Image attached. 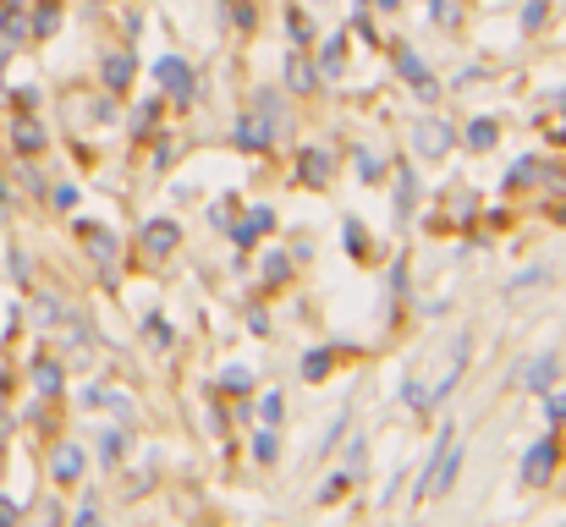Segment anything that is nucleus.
Instances as JSON below:
<instances>
[{"instance_id": "obj_1", "label": "nucleus", "mask_w": 566, "mask_h": 527, "mask_svg": "<svg viewBox=\"0 0 566 527\" xmlns=\"http://www.w3.org/2000/svg\"><path fill=\"white\" fill-rule=\"evenodd\" d=\"M457 467H462V445H457V429H446L434 456H429V467H423V495H446L457 484Z\"/></svg>"}, {"instance_id": "obj_5", "label": "nucleus", "mask_w": 566, "mask_h": 527, "mask_svg": "<svg viewBox=\"0 0 566 527\" xmlns=\"http://www.w3.org/2000/svg\"><path fill=\"white\" fill-rule=\"evenodd\" d=\"M551 379H556V357L545 351V357L528 368V390H551Z\"/></svg>"}, {"instance_id": "obj_6", "label": "nucleus", "mask_w": 566, "mask_h": 527, "mask_svg": "<svg viewBox=\"0 0 566 527\" xmlns=\"http://www.w3.org/2000/svg\"><path fill=\"white\" fill-rule=\"evenodd\" d=\"M17 149H28V155H39V149H44V133H39V122H17Z\"/></svg>"}, {"instance_id": "obj_11", "label": "nucleus", "mask_w": 566, "mask_h": 527, "mask_svg": "<svg viewBox=\"0 0 566 527\" xmlns=\"http://www.w3.org/2000/svg\"><path fill=\"white\" fill-rule=\"evenodd\" d=\"M77 527H99V517H94V512H83V517H77Z\"/></svg>"}, {"instance_id": "obj_10", "label": "nucleus", "mask_w": 566, "mask_h": 527, "mask_svg": "<svg viewBox=\"0 0 566 527\" xmlns=\"http://www.w3.org/2000/svg\"><path fill=\"white\" fill-rule=\"evenodd\" d=\"M551 418H556V423L566 418V396H556V401H551Z\"/></svg>"}, {"instance_id": "obj_2", "label": "nucleus", "mask_w": 566, "mask_h": 527, "mask_svg": "<svg viewBox=\"0 0 566 527\" xmlns=\"http://www.w3.org/2000/svg\"><path fill=\"white\" fill-rule=\"evenodd\" d=\"M551 467H556V440H545V445L528 451V462H523V484H545Z\"/></svg>"}, {"instance_id": "obj_9", "label": "nucleus", "mask_w": 566, "mask_h": 527, "mask_svg": "<svg viewBox=\"0 0 566 527\" xmlns=\"http://www.w3.org/2000/svg\"><path fill=\"white\" fill-rule=\"evenodd\" d=\"M149 242H155V247H171V242H177V225H155Z\"/></svg>"}, {"instance_id": "obj_3", "label": "nucleus", "mask_w": 566, "mask_h": 527, "mask_svg": "<svg viewBox=\"0 0 566 527\" xmlns=\"http://www.w3.org/2000/svg\"><path fill=\"white\" fill-rule=\"evenodd\" d=\"M155 77H160L171 94H192V66L188 61H177V55H166V61L155 66Z\"/></svg>"}, {"instance_id": "obj_7", "label": "nucleus", "mask_w": 566, "mask_h": 527, "mask_svg": "<svg viewBox=\"0 0 566 527\" xmlns=\"http://www.w3.org/2000/svg\"><path fill=\"white\" fill-rule=\"evenodd\" d=\"M418 155H446V127H423L418 133Z\"/></svg>"}, {"instance_id": "obj_4", "label": "nucleus", "mask_w": 566, "mask_h": 527, "mask_svg": "<svg viewBox=\"0 0 566 527\" xmlns=\"http://www.w3.org/2000/svg\"><path fill=\"white\" fill-rule=\"evenodd\" d=\"M77 473H83V451H72V445H66V451L55 456V484H72Z\"/></svg>"}, {"instance_id": "obj_8", "label": "nucleus", "mask_w": 566, "mask_h": 527, "mask_svg": "<svg viewBox=\"0 0 566 527\" xmlns=\"http://www.w3.org/2000/svg\"><path fill=\"white\" fill-rule=\"evenodd\" d=\"M468 144H473V149H490V144H495V122H473V127H468Z\"/></svg>"}]
</instances>
